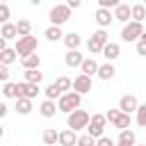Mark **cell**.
<instances>
[{
	"label": "cell",
	"mask_w": 146,
	"mask_h": 146,
	"mask_svg": "<svg viewBox=\"0 0 146 146\" xmlns=\"http://www.w3.org/2000/svg\"><path fill=\"white\" fill-rule=\"evenodd\" d=\"M89 119H91L89 112H84V110H73L71 114H66V128L73 130V132H78V130H87Z\"/></svg>",
	"instance_id": "obj_1"
},
{
	"label": "cell",
	"mask_w": 146,
	"mask_h": 146,
	"mask_svg": "<svg viewBox=\"0 0 146 146\" xmlns=\"http://www.w3.org/2000/svg\"><path fill=\"white\" fill-rule=\"evenodd\" d=\"M80 103H82V96H80V94H75V91L62 94V96H59V100H57V112L71 114L73 110H80Z\"/></svg>",
	"instance_id": "obj_2"
},
{
	"label": "cell",
	"mask_w": 146,
	"mask_h": 146,
	"mask_svg": "<svg viewBox=\"0 0 146 146\" xmlns=\"http://www.w3.org/2000/svg\"><path fill=\"white\" fill-rule=\"evenodd\" d=\"M36 48H39V39L36 36H18L16 39V46H14V50H16V55H21V57H27V55H32V52H36Z\"/></svg>",
	"instance_id": "obj_3"
},
{
	"label": "cell",
	"mask_w": 146,
	"mask_h": 146,
	"mask_svg": "<svg viewBox=\"0 0 146 146\" xmlns=\"http://www.w3.org/2000/svg\"><path fill=\"white\" fill-rule=\"evenodd\" d=\"M105 123H107L105 114H91L89 125H87V135L94 137V139H100V137L105 135Z\"/></svg>",
	"instance_id": "obj_4"
},
{
	"label": "cell",
	"mask_w": 146,
	"mask_h": 146,
	"mask_svg": "<svg viewBox=\"0 0 146 146\" xmlns=\"http://www.w3.org/2000/svg\"><path fill=\"white\" fill-rule=\"evenodd\" d=\"M105 43H110L107 32H105V30H96V32L91 34V39L87 41V48H89L91 55H100V50L105 48Z\"/></svg>",
	"instance_id": "obj_5"
},
{
	"label": "cell",
	"mask_w": 146,
	"mask_h": 146,
	"mask_svg": "<svg viewBox=\"0 0 146 146\" xmlns=\"http://www.w3.org/2000/svg\"><path fill=\"white\" fill-rule=\"evenodd\" d=\"M144 34V25L141 23H135V21H130V23H125L123 25V30H121V39L123 41H139V36Z\"/></svg>",
	"instance_id": "obj_6"
},
{
	"label": "cell",
	"mask_w": 146,
	"mask_h": 146,
	"mask_svg": "<svg viewBox=\"0 0 146 146\" xmlns=\"http://www.w3.org/2000/svg\"><path fill=\"white\" fill-rule=\"evenodd\" d=\"M68 18H71V9H68L66 5H55V7L50 9V23H52L55 27H62Z\"/></svg>",
	"instance_id": "obj_7"
},
{
	"label": "cell",
	"mask_w": 146,
	"mask_h": 146,
	"mask_svg": "<svg viewBox=\"0 0 146 146\" xmlns=\"http://www.w3.org/2000/svg\"><path fill=\"white\" fill-rule=\"evenodd\" d=\"M137 107H139V100H137L135 94H125V96H121V100H119V112H123V114H132V112H137Z\"/></svg>",
	"instance_id": "obj_8"
},
{
	"label": "cell",
	"mask_w": 146,
	"mask_h": 146,
	"mask_svg": "<svg viewBox=\"0 0 146 146\" xmlns=\"http://www.w3.org/2000/svg\"><path fill=\"white\" fill-rule=\"evenodd\" d=\"M73 91H75V94H80V96L89 94V91H91V78H87V75L78 73V75H75V80H73Z\"/></svg>",
	"instance_id": "obj_9"
},
{
	"label": "cell",
	"mask_w": 146,
	"mask_h": 146,
	"mask_svg": "<svg viewBox=\"0 0 146 146\" xmlns=\"http://www.w3.org/2000/svg\"><path fill=\"white\" fill-rule=\"evenodd\" d=\"M114 21H121V23H130V5H125V2H119L116 7H114Z\"/></svg>",
	"instance_id": "obj_10"
},
{
	"label": "cell",
	"mask_w": 146,
	"mask_h": 146,
	"mask_svg": "<svg viewBox=\"0 0 146 146\" xmlns=\"http://www.w3.org/2000/svg\"><path fill=\"white\" fill-rule=\"evenodd\" d=\"M100 52H103V57L107 59V64H112V62H114V59H116V57L121 55V46H119V43H112V41H110V43H105V48H103Z\"/></svg>",
	"instance_id": "obj_11"
},
{
	"label": "cell",
	"mask_w": 146,
	"mask_h": 146,
	"mask_svg": "<svg viewBox=\"0 0 146 146\" xmlns=\"http://www.w3.org/2000/svg\"><path fill=\"white\" fill-rule=\"evenodd\" d=\"M137 144V137H135V132L128 128V130H121L119 132V139L114 141V146H135Z\"/></svg>",
	"instance_id": "obj_12"
},
{
	"label": "cell",
	"mask_w": 146,
	"mask_h": 146,
	"mask_svg": "<svg viewBox=\"0 0 146 146\" xmlns=\"http://www.w3.org/2000/svg\"><path fill=\"white\" fill-rule=\"evenodd\" d=\"M94 16H96V23L100 25V30H105V27H107V25L114 21L112 11H110V9H100V7L96 9V14H94Z\"/></svg>",
	"instance_id": "obj_13"
},
{
	"label": "cell",
	"mask_w": 146,
	"mask_h": 146,
	"mask_svg": "<svg viewBox=\"0 0 146 146\" xmlns=\"http://www.w3.org/2000/svg\"><path fill=\"white\" fill-rule=\"evenodd\" d=\"M80 71H82V75L91 78V75H96V73H98V62H96L94 57H87V59H82Z\"/></svg>",
	"instance_id": "obj_14"
},
{
	"label": "cell",
	"mask_w": 146,
	"mask_h": 146,
	"mask_svg": "<svg viewBox=\"0 0 146 146\" xmlns=\"http://www.w3.org/2000/svg\"><path fill=\"white\" fill-rule=\"evenodd\" d=\"M18 91H21V96L23 98H36V94H39V84H30V82H18Z\"/></svg>",
	"instance_id": "obj_15"
},
{
	"label": "cell",
	"mask_w": 146,
	"mask_h": 146,
	"mask_svg": "<svg viewBox=\"0 0 146 146\" xmlns=\"http://www.w3.org/2000/svg\"><path fill=\"white\" fill-rule=\"evenodd\" d=\"M57 144H62V146H75V144H78V132H73V130H68V128L62 130Z\"/></svg>",
	"instance_id": "obj_16"
},
{
	"label": "cell",
	"mask_w": 146,
	"mask_h": 146,
	"mask_svg": "<svg viewBox=\"0 0 146 146\" xmlns=\"http://www.w3.org/2000/svg\"><path fill=\"white\" fill-rule=\"evenodd\" d=\"M82 55H80V50H66V55H64V64L66 66H71V68H75V66H80L82 64Z\"/></svg>",
	"instance_id": "obj_17"
},
{
	"label": "cell",
	"mask_w": 146,
	"mask_h": 146,
	"mask_svg": "<svg viewBox=\"0 0 146 146\" xmlns=\"http://www.w3.org/2000/svg\"><path fill=\"white\" fill-rule=\"evenodd\" d=\"M144 18H146V5H141V2L132 5V7H130V21H135V23H141Z\"/></svg>",
	"instance_id": "obj_18"
},
{
	"label": "cell",
	"mask_w": 146,
	"mask_h": 146,
	"mask_svg": "<svg viewBox=\"0 0 146 146\" xmlns=\"http://www.w3.org/2000/svg\"><path fill=\"white\" fill-rule=\"evenodd\" d=\"M64 46L68 48V50H78V46L82 43V36L78 34V32H68V34H64Z\"/></svg>",
	"instance_id": "obj_19"
},
{
	"label": "cell",
	"mask_w": 146,
	"mask_h": 146,
	"mask_svg": "<svg viewBox=\"0 0 146 146\" xmlns=\"http://www.w3.org/2000/svg\"><path fill=\"white\" fill-rule=\"evenodd\" d=\"M21 64H23L25 71H34V68H39L41 57H39L36 52H32V55H27V57H21Z\"/></svg>",
	"instance_id": "obj_20"
},
{
	"label": "cell",
	"mask_w": 146,
	"mask_h": 146,
	"mask_svg": "<svg viewBox=\"0 0 146 146\" xmlns=\"http://www.w3.org/2000/svg\"><path fill=\"white\" fill-rule=\"evenodd\" d=\"M39 112H41L43 119H52L55 112H57V103H52V100H43V103L39 105Z\"/></svg>",
	"instance_id": "obj_21"
},
{
	"label": "cell",
	"mask_w": 146,
	"mask_h": 146,
	"mask_svg": "<svg viewBox=\"0 0 146 146\" xmlns=\"http://www.w3.org/2000/svg\"><path fill=\"white\" fill-rule=\"evenodd\" d=\"M114 73H116V68H114L112 64H107V62H105V64H98V73H96V75H98L100 80H112Z\"/></svg>",
	"instance_id": "obj_22"
},
{
	"label": "cell",
	"mask_w": 146,
	"mask_h": 146,
	"mask_svg": "<svg viewBox=\"0 0 146 146\" xmlns=\"http://www.w3.org/2000/svg\"><path fill=\"white\" fill-rule=\"evenodd\" d=\"M52 84L57 87L59 94H68V91H73V80H68V78H64V75H59Z\"/></svg>",
	"instance_id": "obj_23"
},
{
	"label": "cell",
	"mask_w": 146,
	"mask_h": 146,
	"mask_svg": "<svg viewBox=\"0 0 146 146\" xmlns=\"http://www.w3.org/2000/svg\"><path fill=\"white\" fill-rule=\"evenodd\" d=\"M0 36H2L5 41H9V39H18L16 23H5V25H2V30H0Z\"/></svg>",
	"instance_id": "obj_24"
},
{
	"label": "cell",
	"mask_w": 146,
	"mask_h": 146,
	"mask_svg": "<svg viewBox=\"0 0 146 146\" xmlns=\"http://www.w3.org/2000/svg\"><path fill=\"white\" fill-rule=\"evenodd\" d=\"M2 96H5V98H21L18 84H16V82H5V84H2Z\"/></svg>",
	"instance_id": "obj_25"
},
{
	"label": "cell",
	"mask_w": 146,
	"mask_h": 146,
	"mask_svg": "<svg viewBox=\"0 0 146 146\" xmlns=\"http://www.w3.org/2000/svg\"><path fill=\"white\" fill-rule=\"evenodd\" d=\"M16 32H18V36H30V34H32V23H30L27 18H18Z\"/></svg>",
	"instance_id": "obj_26"
},
{
	"label": "cell",
	"mask_w": 146,
	"mask_h": 146,
	"mask_svg": "<svg viewBox=\"0 0 146 146\" xmlns=\"http://www.w3.org/2000/svg\"><path fill=\"white\" fill-rule=\"evenodd\" d=\"M16 112L23 114V116L30 114V112H32V100H30V98H23V96L16 98Z\"/></svg>",
	"instance_id": "obj_27"
},
{
	"label": "cell",
	"mask_w": 146,
	"mask_h": 146,
	"mask_svg": "<svg viewBox=\"0 0 146 146\" xmlns=\"http://www.w3.org/2000/svg\"><path fill=\"white\" fill-rule=\"evenodd\" d=\"M41 139H43V144L55 146V144H57V139H59V132H57L55 128H46V130H43V135H41Z\"/></svg>",
	"instance_id": "obj_28"
},
{
	"label": "cell",
	"mask_w": 146,
	"mask_h": 146,
	"mask_svg": "<svg viewBox=\"0 0 146 146\" xmlns=\"http://www.w3.org/2000/svg\"><path fill=\"white\" fill-rule=\"evenodd\" d=\"M16 50L14 48H5L2 52H0V64H5V66H9V64H14L16 62Z\"/></svg>",
	"instance_id": "obj_29"
},
{
	"label": "cell",
	"mask_w": 146,
	"mask_h": 146,
	"mask_svg": "<svg viewBox=\"0 0 146 146\" xmlns=\"http://www.w3.org/2000/svg\"><path fill=\"white\" fill-rule=\"evenodd\" d=\"M43 36H46L48 41H59V39H64V32H62V27H55V25H50V27L43 32Z\"/></svg>",
	"instance_id": "obj_30"
},
{
	"label": "cell",
	"mask_w": 146,
	"mask_h": 146,
	"mask_svg": "<svg viewBox=\"0 0 146 146\" xmlns=\"http://www.w3.org/2000/svg\"><path fill=\"white\" fill-rule=\"evenodd\" d=\"M43 80V73L39 71V68H34V71H25V80L23 82H30V84H39Z\"/></svg>",
	"instance_id": "obj_31"
},
{
	"label": "cell",
	"mask_w": 146,
	"mask_h": 146,
	"mask_svg": "<svg viewBox=\"0 0 146 146\" xmlns=\"http://www.w3.org/2000/svg\"><path fill=\"white\" fill-rule=\"evenodd\" d=\"M130 123H132V119H130V114H119V119H116V123H114V128H119V132L121 130H128L130 128Z\"/></svg>",
	"instance_id": "obj_32"
},
{
	"label": "cell",
	"mask_w": 146,
	"mask_h": 146,
	"mask_svg": "<svg viewBox=\"0 0 146 146\" xmlns=\"http://www.w3.org/2000/svg\"><path fill=\"white\" fill-rule=\"evenodd\" d=\"M43 94H46V100H52V103H55V100H59V96H62V94L57 91V87H55V84H48V87L43 89Z\"/></svg>",
	"instance_id": "obj_33"
},
{
	"label": "cell",
	"mask_w": 146,
	"mask_h": 146,
	"mask_svg": "<svg viewBox=\"0 0 146 146\" xmlns=\"http://www.w3.org/2000/svg\"><path fill=\"white\" fill-rule=\"evenodd\" d=\"M9 16H11V9H9V5L0 2V23H2V25H5V23H9Z\"/></svg>",
	"instance_id": "obj_34"
},
{
	"label": "cell",
	"mask_w": 146,
	"mask_h": 146,
	"mask_svg": "<svg viewBox=\"0 0 146 146\" xmlns=\"http://www.w3.org/2000/svg\"><path fill=\"white\" fill-rule=\"evenodd\" d=\"M137 125H141V128H146V103L137 107Z\"/></svg>",
	"instance_id": "obj_35"
},
{
	"label": "cell",
	"mask_w": 146,
	"mask_h": 146,
	"mask_svg": "<svg viewBox=\"0 0 146 146\" xmlns=\"http://www.w3.org/2000/svg\"><path fill=\"white\" fill-rule=\"evenodd\" d=\"M75 146H96V139H94V137H89V135H80Z\"/></svg>",
	"instance_id": "obj_36"
},
{
	"label": "cell",
	"mask_w": 146,
	"mask_h": 146,
	"mask_svg": "<svg viewBox=\"0 0 146 146\" xmlns=\"http://www.w3.org/2000/svg\"><path fill=\"white\" fill-rule=\"evenodd\" d=\"M119 5V0H98V7L100 9H114Z\"/></svg>",
	"instance_id": "obj_37"
},
{
	"label": "cell",
	"mask_w": 146,
	"mask_h": 146,
	"mask_svg": "<svg viewBox=\"0 0 146 146\" xmlns=\"http://www.w3.org/2000/svg\"><path fill=\"white\" fill-rule=\"evenodd\" d=\"M119 114H121V112H119V107H116V110H110V112L105 114V119H107V121L114 125V123H116V119H119Z\"/></svg>",
	"instance_id": "obj_38"
},
{
	"label": "cell",
	"mask_w": 146,
	"mask_h": 146,
	"mask_svg": "<svg viewBox=\"0 0 146 146\" xmlns=\"http://www.w3.org/2000/svg\"><path fill=\"white\" fill-rule=\"evenodd\" d=\"M0 82L2 84L9 82V66H5V64H0Z\"/></svg>",
	"instance_id": "obj_39"
},
{
	"label": "cell",
	"mask_w": 146,
	"mask_h": 146,
	"mask_svg": "<svg viewBox=\"0 0 146 146\" xmlns=\"http://www.w3.org/2000/svg\"><path fill=\"white\" fill-rule=\"evenodd\" d=\"M96 146H114V141H112L110 137H105V135H103L100 139H96Z\"/></svg>",
	"instance_id": "obj_40"
},
{
	"label": "cell",
	"mask_w": 146,
	"mask_h": 146,
	"mask_svg": "<svg viewBox=\"0 0 146 146\" xmlns=\"http://www.w3.org/2000/svg\"><path fill=\"white\" fill-rule=\"evenodd\" d=\"M137 55L146 57V41H144V39H139V41H137Z\"/></svg>",
	"instance_id": "obj_41"
},
{
	"label": "cell",
	"mask_w": 146,
	"mask_h": 146,
	"mask_svg": "<svg viewBox=\"0 0 146 146\" xmlns=\"http://www.w3.org/2000/svg\"><path fill=\"white\" fill-rule=\"evenodd\" d=\"M80 5H82L80 0H68V2H66V7H68V9H78Z\"/></svg>",
	"instance_id": "obj_42"
},
{
	"label": "cell",
	"mask_w": 146,
	"mask_h": 146,
	"mask_svg": "<svg viewBox=\"0 0 146 146\" xmlns=\"http://www.w3.org/2000/svg\"><path fill=\"white\" fill-rule=\"evenodd\" d=\"M2 116H7V105H5V103H0V119H2Z\"/></svg>",
	"instance_id": "obj_43"
},
{
	"label": "cell",
	"mask_w": 146,
	"mask_h": 146,
	"mask_svg": "<svg viewBox=\"0 0 146 146\" xmlns=\"http://www.w3.org/2000/svg\"><path fill=\"white\" fill-rule=\"evenodd\" d=\"M5 48H7V41H5V39H2V36H0V52H2V50H5Z\"/></svg>",
	"instance_id": "obj_44"
},
{
	"label": "cell",
	"mask_w": 146,
	"mask_h": 146,
	"mask_svg": "<svg viewBox=\"0 0 146 146\" xmlns=\"http://www.w3.org/2000/svg\"><path fill=\"white\" fill-rule=\"evenodd\" d=\"M139 39H144V41H146V30H144V34H141V36H139Z\"/></svg>",
	"instance_id": "obj_45"
},
{
	"label": "cell",
	"mask_w": 146,
	"mask_h": 146,
	"mask_svg": "<svg viewBox=\"0 0 146 146\" xmlns=\"http://www.w3.org/2000/svg\"><path fill=\"white\" fill-rule=\"evenodd\" d=\"M2 135H5V128H2V125H0V137H2Z\"/></svg>",
	"instance_id": "obj_46"
},
{
	"label": "cell",
	"mask_w": 146,
	"mask_h": 146,
	"mask_svg": "<svg viewBox=\"0 0 146 146\" xmlns=\"http://www.w3.org/2000/svg\"><path fill=\"white\" fill-rule=\"evenodd\" d=\"M135 146H146V144H135Z\"/></svg>",
	"instance_id": "obj_47"
}]
</instances>
